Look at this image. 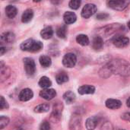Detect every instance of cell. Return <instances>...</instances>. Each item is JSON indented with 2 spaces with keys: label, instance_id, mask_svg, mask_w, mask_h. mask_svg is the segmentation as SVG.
<instances>
[{
  "label": "cell",
  "instance_id": "cell-1",
  "mask_svg": "<svg viewBox=\"0 0 130 130\" xmlns=\"http://www.w3.org/2000/svg\"><path fill=\"white\" fill-rule=\"evenodd\" d=\"M112 74L128 77L130 76V63L122 59H116L110 60L106 64Z\"/></svg>",
  "mask_w": 130,
  "mask_h": 130
},
{
  "label": "cell",
  "instance_id": "cell-2",
  "mask_svg": "<svg viewBox=\"0 0 130 130\" xmlns=\"http://www.w3.org/2000/svg\"><path fill=\"white\" fill-rule=\"evenodd\" d=\"M43 47V44L42 42L35 40L34 39H28L24 41L21 45L20 48L23 51L27 52H38Z\"/></svg>",
  "mask_w": 130,
  "mask_h": 130
},
{
  "label": "cell",
  "instance_id": "cell-3",
  "mask_svg": "<svg viewBox=\"0 0 130 130\" xmlns=\"http://www.w3.org/2000/svg\"><path fill=\"white\" fill-rule=\"evenodd\" d=\"M23 62H24V70L27 75L30 77L33 76L36 72V64L34 60L32 58L26 57L23 59Z\"/></svg>",
  "mask_w": 130,
  "mask_h": 130
},
{
  "label": "cell",
  "instance_id": "cell-4",
  "mask_svg": "<svg viewBox=\"0 0 130 130\" xmlns=\"http://www.w3.org/2000/svg\"><path fill=\"white\" fill-rule=\"evenodd\" d=\"M70 130H81L82 129V117L78 113H73L71 117L69 125Z\"/></svg>",
  "mask_w": 130,
  "mask_h": 130
},
{
  "label": "cell",
  "instance_id": "cell-5",
  "mask_svg": "<svg viewBox=\"0 0 130 130\" xmlns=\"http://www.w3.org/2000/svg\"><path fill=\"white\" fill-rule=\"evenodd\" d=\"M130 1H108L107 5L109 8L117 10V11H123L128 7L129 5Z\"/></svg>",
  "mask_w": 130,
  "mask_h": 130
},
{
  "label": "cell",
  "instance_id": "cell-6",
  "mask_svg": "<svg viewBox=\"0 0 130 130\" xmlns=\"http://www.w3.org/2000/svg\"><path fill=\"white\" fill-rule=\"evenodd\" d=\"M129 38L123 35H117L112 39L113 44L118 48H124L129 44Z\"/></svg>",
  "mask_w": 130,
  "mask_h": 130
},
{
  "label": "cell",
  "instance_id": "cell-7",
  "mask_svg": "<svg viewBox=\"0 0 130 130\" xmlns=\"http://www.w3.org/2000/svg\"><path fill=\"white\" fill-rule=\"evenodd\" d=\"M97 10H98L97 6L94 4H91V3L86 4L84 6V8H82V16L86 19L89 18L90 17H91L92 15H94L96 13Z\"/></svg>",
  "mask_w": 130,
  "mask_h": 130
},
{
  "label": "cell",
  "instance_id": "cell-8",
  "mask_svg": "<svg viewBox=\"0 0 130 130\" xmlns=\"http://www.w3.org/2000/svg\"><path fill=\"white\" fill-rule=\"evenodd\" d=\"M77 62V57L74 53H69L62 58V64L67 68H73Z\"/></svg>",
  "mask_w": 130,
  "mask_h": 130
},
{
  "label": "cell",
  "instance_id": "cell-9",
  "mask_svg": "<svg viewBox=\"0 0 130 130\" xmlns=\"http://www.w3.org/2000/svg\"><path fill=\"white\" fill-rule=\"evenodd\" d=\"M63 110V105L60 102H57L54 104L53 107V112L51 114V118L53 120V121H59L61 117H62V113Z\"/></svg>",
  "mask_w": 130,
  "mask_h": 130
},
{
  "label": "cell",
  "instance_id": "cell-10",
  "mask_svg": "<svg viewBox=\"0 0 130 130\" xmlns=\"http://www.w3.org/2000/svg\"><path fill=\"white\" fill-rule=\"evenodd\" d=\"M40 96L46 101H50L56 96V91L53 88L44 89L40 91Z\"/></svg>",
  "mask_w": 130,
  "mask_h": 130
},
{
  "label": "cell",
  "instance_id": "cell-11",
  "mask_svg": "<svg viewBox=\"0 0 130 130\" xmlns=\"http://www.w3.org/2000/svg\"><path fill=\"white\" fill-rule=\"evenodd\" d=\"M34 96V93L32 91V90L29 89V88H24L23 90H21V91L19 94V100L21 101H30Z\"/></svg>",
  "mask_w": 130,
  "mask_h": 130
},
{
  "label": "cell",
  "instance_id": "cell-12",
  "mask_svg": "<svg viewBox=\"0 0 130 130\" xmlns=\"http://www.w3.org/2000/svg\"><path fill=\"white\" fill-rule=\"evenodd\" d=\"M122 28H123V26L120 25V24H112L109 26L105 27L104 29V32L106 36H108V35H111L116 33L118 30H120Z\"/></svg>",
  "mask_w": 130,
  "mask_h": 130
},
{
  "label": "cell",
  "instance_id": "cell-13",
  "mask_svg": "<svg viewBox=\"0 0 130 130\" xmlns=\"http://www.w3.org/2000/svg\"><path fill=\"white\" fill-rule=\"evenodd\" d=\"M0 69H1V72H0L1 82H3L5 80H6L9 77V75L11 74V70L8 66L4 65L2 61L0 62Z\"/></svg>",
  "mask_w": 130,
  "mask_h": 130
},
{
  "label": "cell",
  "instance_id": "cell-14",
  "mask_svg": "<svg viewBox=\"0 0 130 130\" xmlns=\"http://www.w3.org/2000/svg\"><path fill=\"white\" fill-rule=\"evenodd\" d=\"M105 105L107 108L111 109V110H117L121 107L122 106V102L120 100L117 99H107L105 102Z\"/></svg>",
  "mask_w": 130,
  "mask_h": 130
},
{
  "label": "cell",
  "instance_id": "cell-15",
  "mask_svg": "<svg viewBox=\"0 0 130 130\" xmlns=\"http://www.w3.org/2000/svg\"><path fill=\"white\" fill-rule=\"evenodd\" d=\"M78 91L80 94H92L95 92V88L93 85H85L78 88Z\"/></svg>",
  "mask_w": 130,
  "mask_h": 130
},
{
  "label": "cell",
  "instance_id": "cell-16",
  "mask_svg": "<svg viewBox=\"0 0 130 130\" xmlns=\"http://www.w3.org/2000/svg\"><path fill=\"white\" fill-rule=\"evenodd\" d=\"M99 120L97 117H91L87 119L85 122V126L88 130H94L98 126Z\"/></svg>",
  "mask_w": 130,
  "mask_h": 130
},
{
  "label": "cell",
  "instance_id": "cell-17",
  "mask_svg": "<svg viewBox=\"0 0 130 130\" xmlns=\"http://www.w3.org/2000/svg\"><path fill=\"white\" fill-rule=\"evenodd\" d=\"M63 19L66 24H71L76 21L77 16L72 11H66L63 15Z\"/></svg>",
  "mask_w": 130,
  "mask_h": 130
},
{
  "label": "cell",
  "instance_id": "cell-18",
  "mask_svg": "<svg viewBox=\"0 0 130 130\" xmlns=\"http://www.w3.org/2000/svg\"><path fill=\"white\" fill-rule=\"evenodd\" d=\"M15 40V35L14 33L8 31L5 32L1 35V41L7 43H13Z\"/></svg>",
  "mask_w": 130,
  "mask_h": 130
},
{
  "label": "cell",
  "instance_id": "cell-19",
  "mask_svg": "<svg viewBox=\"0 0 130 130\" xmlns=\"http://www.w3.org/2000/svg\"><path fill=\"white\" fill-rule=\"evenodd\" d=\"M53 30L52 27H50V26L45 27L40 32V36L44 40L50 39L53 37Z\"/></svg>",
  "mask_w": 130,
  "mask_h": 130
},
{
  "label": "cell",
  "instance_id": "cell-20",
  "mask_svg": "<svg viewBox=\"0 0 130 130\" xmlns=\"http://www.w3.org/2000/svg\"><path fill=\"white\" fill-rule=\"evenodd\" d=\"M5 11V14H6V16H7L8 18H10V19L14 18L17 15V13H18L17 8H16L15 6L11 5L6 6Z\"/></svg>",
  "mask_w": 130,
  "mask_h": 130
},
{
  "label": "cell",
  "instance_id": "cell-21",
  "mask_svg": "<svg viewBox=\"0 0 130 130\" xmlns=\"http://www.w3.org/2000/svg\"><path fill=\"white\" fill-rule=\"evenodd\" d=\"M34 17V11L30 8L27 9L24 11L21 16V21L23 23H28L30 22Z\"/></svg>",
  "mask_w": 130,
  "mask_h": 130
},
{
  "label": "cell",
  "instance_id": "cell-22",
  "mask_svg": "<svg viewBox=\"0 0 130 130\" xmlns=\"http://www.w3.org/2000/svg\"><path fill=\"white\" fill-rule=\"evenodd\" d=\"M104 46V40L100 36H96L94 37L92 40V47L93 49L98 50H101Z\"/></svg>",
  "mask_w": 130,
  "mask_h": 130
},
{
  "label": "cell",
  "instance_id": "cell-23",
  "mask_svg": "<svg viewBox=\"0 0 130 130\" xmlns=\"http://www.w3.org/2000/svg\"><path fill=\"white\" fill-rule=\"evenodd\" d=\"M56 81L59 85H62L69 81V75L65 72H60L56 75Z\"/></svg>",
  "mask_w": 130,
  "mask_h": 130
},
{
  "label": "cell",
  "instance_id": "cell-24",
  "mask_svg": "<svg viewBox=\"0 0 130 130\" xmlns=\"http://www.w3.org/2000/svg\"><path fill=\"white\" fill-rule=\"evenodd\" d=\"M38 85L40 88H44V89H47L52 85V82L50 81V79L48 77L43 76L40 78V79L38 82Z\"/></svg>",
  "mask_w": 130,
  "mask_h": 130
},
{
  "label": "cell",
  "instance_id": "cell-25",
  "mask_svg": "<svg viewBox=\"0 0 130 130\" xmlns=\"http://www.w3.org/2000/svg\"><path fill=\"white\" fill-rule=\"evenodd\" d=\"M75 98H76L75 94L71 91H68L63 94V99L65 100L67 104H72L75 101Z\"/></svg>",
  "mask_w": 130,
  "mask_h": 130
},
{
  "label": "cell",
  "instance_id": "cell-26",
  "mask_svg": "<svg viewBox=\"0 0 130 130\" xmlns=\"http://www.w3.org/2000/svg\"><path fill=\"white\" fill-rule=\"evenodd\" d=\"M76 41L78 44L82 46H88L90 43L89 38L85 34H79L76 37Z\"/></svg>",
  "mask_w": 130,
  "mask_h": 130
},
{
  "label": "cell",
  "instance_id": "cell-27",
  "mask_svg": "<svg viewBox=\"0 0 130 130\" xmlns=\"http://www.w3.org/2000/svg\"><path fill=\"white\" fill-rule=\"evenodd\" d=\"M50 110V105L48 104H41L34 107V111L37 113H43L48 112Z\"/></svg>",
  "mask_w": 130,
  "mask_h": 130
},
{
  "label": "cell",
  "instance_id": "cell-28",
  "mask_svg": "<svg viewBox=\"0 0 130 130\" xmlns=\"http://www.w3.org/2000/svg\"><path fill=\"white\" fill-rule=\"evenodd\" d=\"M39 61H40V65L44 68L50 67L51 66V63H52L50 57L47 56H41L39 59Z\"/></svg>",
  "mask_w": 130,
  "mask_h": 130
},
{
  "label": "cell",
  "instance_id": "cell-29",
  "mask_svg": "<svg viewBox=\"0 0 130 130\" xmlns=\"http://www.w3.org/2000/svg\"><path fill=\"white\" fill-rule=\"evenodd\" d=\"M99 74H100L101 77H102L104 78H107L112 75V72H110V70L109 69L107 66L105 65L103 68L101 69V70L99 72Z\"/></svg>",
  "mask_w": 130,
  "mask_h": 130
},
{
  "label": "cell",
  "instance_id": "cell-30",
  "mask_svg": "<svg viewBox=\"0 0 130 130\" xmlns=\"http://www.w3.org/2000/svg\"><path fill=\"white\" fill-rule=\"evenodd\" d=\"M56 34L60 38H66V34H67V28L66 25L61 26L56 30Z\"/></svg>",
  "mask_w": 130,
  "mask_h": 130
},
{
  "label": "cell",
  "instance_id": "cell-31",
  "mask_svg": "<svg viewBox=\"0 0 130 130\" xmlns=\"http://www.w3.org/2000/svg\"><path fill=\"white\" fill-rule=\"evenodd\" d=\"M10 122V120L8 117L5 116H1L0 117V129H3L5 127H6Z\"/></svg>",
  "mask_w": 130,
  "mask_h": 130
},
{
  "label": "cell",
  "instance_id": "cell-32",
  "mask_svg": "<svg viewBox=\"0 0 130 130\" xmlns=\"http://www.w3.org/2000/svg\"><path fill=\"white\" fill-rule=\"evenodd\" d=\"M81 3H82V2L79 0H72L69 2V5L70 8H72L73 10H76L80 7Z\"/></svg>",
  "mask_w": 130,
  "mask_h": 130
},
{
  "label": "cell",
  "instance_id": "cell-33",
  "mask_svg": "<svg viewBox=\"0 0 130 130\" xmlns=\"http://www.w3.org/2000/svg\"><path fill=\"white\" fill-rule=\"evenodd\" d=\"M50 124L48 121H43L41 123L40 126V130H50Z\"/></svg>",
  "mask_w": 130,
  "mask_h": 130
},
{
  "label": "cell",
  "instance_id": "cell-34",
  "mask_svg": "<svg viewBox=\"0 0 130 130\" xmlns=\"http://www.w3.org/2000/svg\"><path fill=\"white\" fill-rule=\"evenodd\" d=\"M8 104L7 103V101L5 100L4 97H1V101H0V109L5 110V109H8Z\"/></svg>",
  "mask_w": 130,
  "mask_h": 130
},
{
  "label": "cell",
  "instance_id": "cell-35",
  "mask_svg": "<svg viewBox=\"0 0 130 130\" xmlns=\"http://www.w3.org/2000/svg\"><path fill=\"white\" fill-rule=\"evenodd\" d=\"M101 130H113V126L110 122H106L101 127Z\"/></svg>",
  "mask_w": 130,
  "mask_h": 130
},
{
  "label": "cell",
  "instance_id": "cell-36",
  "mask_svg": "<svg viewBox=\"0 0 130 130\" xmlns=\"http://www.w3.org/2000/svg\"><path fill=\"white\" fill-rule=\"evenodd\" d=\"M109 14L107 13H99L97 15V19L98 20H106L107 18H108Z\"/></svg>",
  "mask_w": 130,
  "mask_h": 130
},
{
  "label": "cell",
  "instance_id": "cell-37",
  "mask_svg": "<svg viewBox=\"0 0 130 130\" xmlns=\"http://www.w3.org/2000/svg\"><path fill=\"white\" fill-rule=\"evenodd\" d=\"M121 119L125 120V121H128L130 123V112H126L124 113L121 115Z\"/></svg>",
  "mask_w": 130,
  "mask_h": 130
},
{
  "label": "cell",
  "instance_id": "cell-38",
  "mask_svg": "<svg viewBox=\"0 0 130 130\" xmlns=\"http://www.w3.org/2000/svg\"><path fill=\"white\" fill-rule=\"evenodd\" d=\"M6 52V48H5V47H3V46H1L0 47V55L1 56H2V55H4V53Z\"/></svg>",
  "mask_w": 130,
  "mask_h": 130
},
{
  "label": "cell",
  "instance_id": "cell-39",
  "mask_svg": "<svg viewBox=\"0 0 130 130\" xmlns=\"http://www.w3.org/2000/svg\"><path fill=\"white\" fill-rule=\"evenodd\" d=\"M126 105H127L128 107H129L130 108V97L127 99V101H126Z\"/></svg>",
  "mask_w": 130,
  "mask_h": 130
},
{
  "label": "cell",
  "instance_id": "cell-40",
  "mask_svg": "<svg viewBox=\"0 0 130 130\" xmlns=\"http://www.w3.org/2000/svg\"><path fill=\"white\" fill-rule=\"evenodd\" d=\"M128 27H129V29L130 30V21L128 22Z\"/></svg>",
  "mask_w": 130,
  "mask_h": 130
},
{
  "label": "cell",
  "instance_id": "cell-41",
  "mask_svg": "<svg viewBox=\"0 0 130 130\" xmlns=\"http://www.w3.org/2000/svg\"><path fill=\"white\" fill-rule=\"evenodd\" d=\"M123 130H124V129H123Z\"/></svg>",
  "mask_w": 130,
  "mask_h": 130
}]
</instances>
